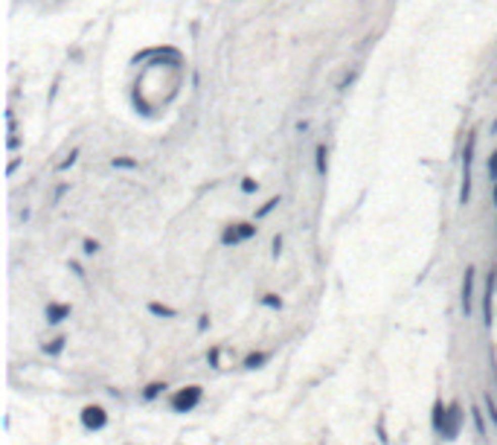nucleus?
I'll return each mask as SVG.
<instances>
[{
    "label": "nucleus",
    "mask_w": 497,
    "mask_h": 445,
    "mask_svg": "<svg viewBox=\"0 0 497 445\" xmlns=\"http://www.w3.org/2000/svg\"><path fill=\"white\" fill-rule=\"evenodd\" d=\"M114 166H119V169H134V166H137V160H131V157H116Z\"/></svg>",
    "instance_id": "1a4fd4ad"
},
{
    "label": "nucleus",
    "mask_w": 497,
    "mask_h": 445,
    "mask_svg": "<svg viewBox=\"0 0 497 445\" xmlns=\"http://www.w3.org/2000/svg\"><path fill=\"white\" fill-rule=\"evenodd\" d=\"M242 189H244V192H253V189H256V184H253V181H244V184H242Z\"/></svg>",
    "instance_id": "f3484780"
},
{
    "label": "nucleus",
    "mask_w": 497,
    "mask_h": 445,
    "mask_svg": "<svg viewBox=\"0 0 497 445\" xmlns=\"http://www.w3.org/2000/svg\"><path fill=\"white\" fill-rule=\"evenodd\" d=\"M494 204H497V189H494Z\"/></svg>",
    "instance_id": "a211bd4d"
},
{
    "label": "nucleus",
    "mask_w": 497,
    "mask_h": 445,
    "mask_svg": "<svg viewBox=\"0 0 497 445\" xmlns=\"http://www.w3.org/2000/svg\"><path fill=\"white\" fill-rule=\"evenodd\" d=\"M474 294V268H468L465 271V285H463V312L465 315H471V297Z\"/></svg>",
    "instance_id": "7ed1b4c3"
},
{
    "label": "nucleus",
    "mask_w": 497,
    "mask_h": 445,
    "mask_svg": "<svg viewBox=\"0 0 497 445\" xmlns=\"http://www.w3.org/2000/svg\"><path fill=\"white\" fill-rule=\"evenodd\" d=\"M67 315H70L67 305H50V323H58L61 317H67Z\"/></svg>",
    "instance_id": "423d86ee"
},
{
    "label": "nucleus",
    "mask_w": 497,
    "mask_h": 445,
    "mask_svg": "<svg viewBox=\"0 0 497 445\" xmlns=\"http://www.w3.org/2000/svg\"><path fill=\"white\" fill-rule=\"evenodd\" d=\"M76 157H79V152H70V157H67V160H64L61 166H58V169H70V166L76 163Z\"/></svg>",
    "instance_id": "9b49d317"
},
{
    "label": "nucleus",
    "mask_w": 497,
    "mask_h": 445,
    "mask_svg": "<svg viewBox=\"0 0 497 445\" xmlns=\"http://www.w3.org/2000/svg\"><path fill=\"white\" fill-rule=\"evenodd\" d=\"M247 236H253V227H250V224H242V230H227V233H224V242L230 245V242H239V239H247Z\"/></svg>",
    "instance_id": "39448f33"
},
{
    "label": "nucleus",
    "mask_w": 497,
    "mask_h": 445,
    "mask_svg": "<svg viewBox=\"0 0 497 445\" xmlns=\"http://www.w3.org/2000/svg\"><path fill=\"white\" fill-rule=\"evenodd\" d=\"M262 361H265V355H256V358H250V361H247V367H256V364H262Z\"/></svg>",
    "instance_id": "dca6fc26"
},
{
    "label": "nucleus",
    "mask_w": 497,
    "mask_h": 445,
    "mask_svg": "<svg viewBox=\"0 0 497 445\" xmlns=\"http://www.w3.org/2000/svg\"><path fill=\"white\" fill-rule=\"evenodd\" d=\"M151 312H154V315H166V317H172V315H174L172 308H166V305H157V303H151Z\"/></svg>",
    "instance_id": "9d476101"
},
{
    "label": "nucleus",
    "mask_w": 497,
    "mask_h": 445,
    "mask_svg": "<svg viewBox=\"0 0 497 445\" xmlns=\"http://www.w3.org/2000/svg\"><path fill=\"white\" fill-rule=\"evenodd\" d=\"M486 408H488V416H491V422L497 425V405H494V398L488 396V393H486Z\"/></svg>",
    "instance_id": "6e6552de"
},
{
    "label": "nucleus",
    "mask_w": 497,
    "mask_h": 445,
    "mask_svg": "<svg viewBox=\"0 0 497 445\" xmlns=\"http://www.w3.org/2000/svg\"><path fill=\"white\" fill-rule=\"evenodd\" d=\"M488 175H494V177H497V154L491 157V163H488Z\"/></svg>",
    "instance_id": "2eb2a0df"
},
{
    "label": "nucleus",
    "mask_w": 497,
    "mask_h": 445,
    "mask_svg": "<svg viewBox=\"0 0 497 445\" xmlns=\"http://www.w3.org/2000/svg\"><path fill=\"white\" fill-rule=\"evenodd\" d=\"M474 137H468V146H465L463 154V192H460V204H468V195H471V160H474Z\"/></svg>",
    "instance_id": "f257e3e1"
},
{
    "label": "nucleus",
    "mask_w": 497,
    "mask_h": 445,
    "mask_svg": "<svg viewBox=\"0 0 497 445\" xmlns=\"http://www.w3.org/2000/svg\"><path fill=\"white\" fill-rule=\"evenodd\" d=\"M160 390H163L160 384H151L149 390H146V396H149V398H154V396H157V393H160Z\"/></svg>",
    "instance_id": "4468645a"
},
{
    "label": "nucleus",
    "mask_w": 497,
    "mask_h": 445,
    "mask_svg": "<svg viewBox=\"0 0 497 445\" xmlns=\"http://www.w3.org/2000/svg\"><path fill=\"white\" fill-rule=\"evenodd\" d=\"M84 425H87V428H102L105 425V410L102 408H87L84 410Z\"/></svg>",
    "instance_id": "20e7f679"
},
{
    "label": "nucleus",
    "mask_w": 497,
    "mask_h": 445,
    "mask_svg": "<svg viewBox=\"0 0 497 445\" xmlns=\"http://www.w3.org/2000/svg\"><path fill=\"white\" fill-rule=\"evenodd\" d=\"M96 250H99V245H96V242H84V253H91V256H93Z\"/></svg>",
    "instance_id": "ddd939ff"
},
{
    "label": "nucleus",
    "mask_w": 497,
    "mask_h": 445,
    "mask_svg": "<svg viewBox=\"0 0 497 445\" xmlns=\"http://www.w3.org/2000/svg\"><path fill=\"white\" fill-rule=\"evenodd\" d=\"M198 398H201V390H198V387H189L186 393H177V396H174L172 405L177 410H189L192 405H198Z\"/></svg>",
    "instance_id": "f03ea898"
},
{
    "label": "nucleus",
    "mask_w": 497,
    "mask_h": 445,
    "mask_svg": "<svg viewBox=\"0 0 497 445\" xmlns=\"http://www.w3.org/2000/svg\"><path fill=\"white\" fill-rule=\"evenodd\" d=\"M317 172H320V175H326V149H323V146L317 149Z\"/></svg>",
    "instance_id": "0eeeda50"
},
{
    "label": "nucleus",
    "mask_w": 497,
    "mask_h": 445,
    "mask_svg": "<svg viewBox=\"0 0 497 445\" xmlns=\"http://www.w3.org/2000/svg\"><path fill=\"white\" fill-rule=\"evenodd\" d=\"M277 204H279V201H277V198H274V201H267L265 207H262V210H259V215H267V212L274 210V207H277Z\"/></svg>",
    "instance_id": "f8f14e48"
}]
</instances>
